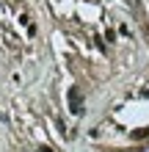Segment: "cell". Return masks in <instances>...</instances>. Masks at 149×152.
Masks as SVG:
<instances>
[{"instance_id": "obj_1", "label": "cell", "mask_w": 149, "mask_h": 152, "mask_svg": "<svg viewBox=\"0 0 149 152\" xmlns=\"http://www.w3.org/2000/svg\"><path fill=\"white\" fill-rule=\"evenodd\" d=\"M66 102H69V111H72L75 116H80V113H83V91H80V86H69V91H66Z\"/></svg>"}, {"instance_id": "obj_2", "label": "cell", "mask_w": 149, "mask_h": 152, "mask_svg": "<svg viewBox=\"0 0 149 152\" xmlns=\"http://www.w3.org/2000/svg\"><path fill=\"white\" fill-rule=\"evenodd\" d=\"M130 138H133V141H144V138H149V127H138V130H133V133H130Z\"/></svg>"}, {"instance_id": "obj_3", "label": "cell", "mask_w": 149, "mask_h": 152, "mask_svg": "<svg viewBox=\"0 0 149 152\" xmlns=\"http://www.w3.org/2000/svg\"><path fill=\"white\" fill-rule=\"evenodd\" d=\"M39 152H55V149H52V147H41Z\"/></svg>"}]
</instances>
